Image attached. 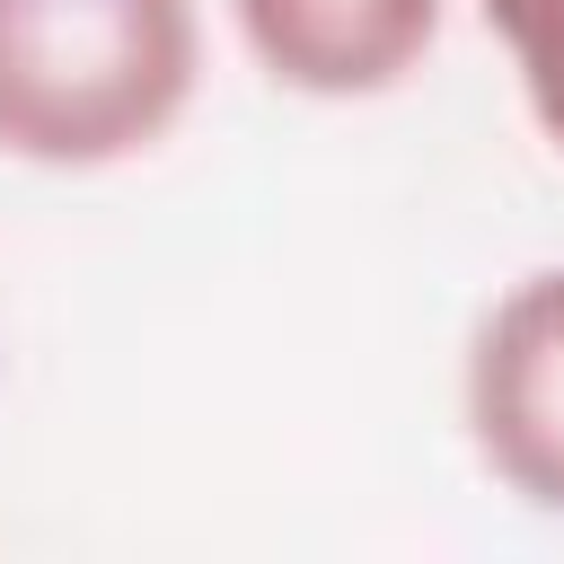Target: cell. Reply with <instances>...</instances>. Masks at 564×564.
<instances>
[{"label": "cell", "mask_w": 564, "mask_h": 564, "mask_svg": "<svg viewBox=\"0 0 564 564\" xmlns=\"http://www.w3.org/2000/svg\"><path fill=\"white\" fill-rule=\"evenodd\" d=\"M467 441L529 511L564 520V264L511 282L476 326Z\"/></svg>", "instance_id": "2"}, {"label": "cell", "mask_w": 564, "mask_h": 564, "mask_svg": "<svg viewBox=\"0 0 564 564\" xmlns=\"http://www.w3.org/2000/svg\"><path fill=\"white\" fill-rule=\"evenodd\" d=\"M256 62L300 97H379L423 70L441 0H238Z\"/></svg>", "instance_id": "3"}, {"label": "cell", "mask_w": 564, "mask_h": 564, "mask_svg": "<svg viewBox=\"0 0 564 564\" xmlns=\"http://www.w3.org/2000/svg\"><path fill=\"white\" fill-rule=\"evenodd\" d=\"M485 26L511 44L520 88H529V115L564 150V0H485Z\"/></svg>", "instance_id": "4"}, {"label": "cell", "mask_w": 564, "mask_h": 564, "mask_svg": "<svg viewBox=\"0 0 564 564\" xmlns=\"http://www.w3.org/2000/svg\"><path fill=\"white\" fill-rule=\"evenodd\" d=\"M194 70V0H0V150L26 167H115L167 141Z\"/></svg>", "instance_id": "1"}]
</instances>
